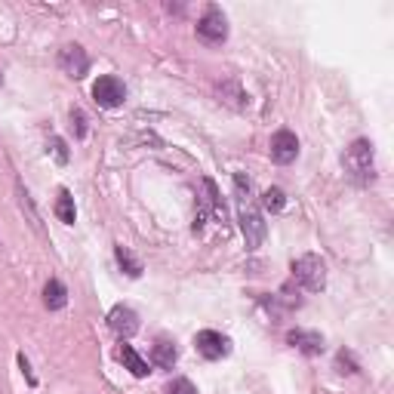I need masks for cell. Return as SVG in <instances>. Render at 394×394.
<instances>
[{
	"label": "cell",
	"mask_w": 394,
	"mask_h": 394,
	"mask_svg": "<svg viewBox=\"0 0 394 394\" xmlns=\"http://www.w3.org/2000/svg\"><path fill=\"white\" fill-rule=\"evenodd\" d=\"M234 195H238V216H240V231H243V238H247V247L259 249L262 240H265V231H268V225H265L262 213L256 210L253 185H249V179L243 173H234Z\"/></svg>",
	"instance_id": "6da1fadb"
},
{
	"label": "cell",
	"mask_w": 394,
	"mask_h": 394,
	"mask_svg": "<svg viewBox=\"0 0 394 394\" xmlns=\"http://www.w3.org/2000/svg\"><path fill=\"white\" fill-rule=\"evenodd\" d=\"M342 167H345V176L354 185L376 182V151H372V142L370 139L351 142L345 154H342Z\"/></svg>",
	"instance_id": "7a4b0ae2"
},
{
	"label": "cell",
	"mask_w": 394,
	"mask_h": 394,
	"mask_svg": "<svg viewBox=\"0 0 394 394\" xmlns=\"http://www.w3.org/2000/svg\"><path fill=\"white\" fill-rule=\"evenodd\" d=\"M293 281L308 293H320L327 286V262L318 253H305L293 262Z\"/></svg>",
	"instance_id": "3957f363"
},
{
	"label": "cell",
	"mask_w": 394,
	"mask_h": 394,
	"mask_svg": "<svg viewBox=\"0 0 394 394\" xmlns=\"http://www.w3.org/2000/svg\"><path fill=\"white\" fill-rule=\"evenodd\" d=\"M197 38L204 40V44H210V47H219V44H225L228 40V19L216 3L206 6L204 16L197 19Z\"/></svg>",
	"instance_id": "277c9868"
},
{
	"label": "cell",
	"mask_w": 394,
	"mask_h": 394,
	"mask_svg": "<svg viewBox=\"0 0 394 394\" xmlns=\"http://www.w3.org/2000/svg\"><path fill=\"white\" fill-rule=\"evenodd\" d=\"M92 99H96L102 108H117V105H124V99H126L124 81L114 77V74H102L96 83H92Z\"/></svg>",
	"instance_id": "5b68a950"
},
{
	"label": "cell",
	"mask_w": 394,
	"mask_h": 394,
	"mask_svg": "<svg viewBox=\"0 0 394 394\" xmlns=\"http://www.w3.org/2000/svg\"><path fill=\"white\" fill-rule=\"evenodd\" d=\"M195 348L206 357V361H222V357L231 354V339L216 333V329H200L195 336Z\"/></svg>",
	"instance_id": "8992f818"
},
{
	"label": "cell",
	"mask_w": 394,
	"mask_h": 394,
	"mask_svg": "<svg viewBox=\"0 0 394 394\" xmlns=\"http://www.w3.org/2000/svg\"><path fill=\"white\" fill-rule=\"evenodd\" d=\"M59 68L65 71L68 77H74V81L87 77V71H90V56H87V49L77 47V44L62 47V53H59Z\"/></svg>",
	"instance_id": "52a82bcc"
},
{
	"label": "cell",
	"mask_w": 394,
	"mask_h": 394,
	"mask_svg": "<svg viewBox=\"0 0 394 394\" xmlns=\"http://www.w3.org/2000/svg\"><path fill=\"white\" fill-rule=\"evenodd\" d=\"M271 157H274V163H293L299 157V139L296 133L290 130H277L274 136H271Z\"/></svg>",
	"instance_id": "ba28073f"
},
{
	"label": "cell",
	"mask_w": 394,
	"mask_h": 394,
	"mask_svg": "<svg viewBox=\"0 0 394 394\" xmlns=\"http://www.w3.org/2000/svg\"><path fill=\"white\" fill-rule=\"evenodd\" d=\"M108 327L120 339H130V336L139 333V314H136L130 305H114L108 314Z\"/></svg>",
	"instance_id": "9c48e42d"
},
{
	"label": "cell",
	"mask_w": 394,
	"mask_h": 394,
	"mask_svg": "<svg viewBox=\"0 0 394 394\" xmlns=\"http://www.w3.org/2000/svg\"><path fill=\"white\" fill-rule=\"evenodd\" d=\"M286 342H290L293 348H299L302 354H308V357H314V354L324 351V336L314 333V329H290V333H286Z\"/></svg>",
	"instance_id": "30bf717a"
},
{
	"label": "cell",
	"mask_w": 394,
	"mask_h": 394,
	"mask_svg": "<svg viewBox=\"0 0 394 394\" xmlns=\"http://www.w3.org/2000/svg\"><path fill=\"white\" fill-rule=\"evenodd\" d=\"M179 361V351H176V342L170 339H157L154 348H151V363L157 370H173Z\"/></svg>",
	"instance_id": "8fae6325"
},
{
	"label": "cell",
	"mask_w": 394,
	"mask_h": 394,
	"mask_svg": "<svg viewBox=\"0 0 394 394\" xmlns=\"http://www.w3.org/2000/svg\"><path fill=\"white\" fill-rule=\"evenodd\" d=\"M120 363H124V367L130 370L136 379H145L148 372H151V370H148V361H145V357H139V351H136L133 345H120Z\"/></svg>",
	"instance_id": "7c38bea8"
},
{
	"label": "cell",
	"mask_w": 394,
	"mask_h": 394,
	"mask_svg": "<svg viewBox=\"0 0 394 394\" xmlns=\"http://www.w3.org/2000/svg\"><path fill=\"white\" fill-rule=\"evenodd\" d=\"M44 305L49 308V311H59V308H65L68 305V290H65V284L62 281H47L44 286Z\"/></svg>",
	"instance_id": "4fadbf2b"
},
{
	"label": "cell",
	"mask_w": 394,
	"mask_h": 394,
	"mask_svg": "<svg viewBox=\"0 0 394 394\" xmlns=\"http://www.w3.org/2000/svg\"><path fill=\"white\" fill-rule=\"evenodd\" d=\"M219 99L225 105H231V108H238V111L247 108V92L240 90L238 81H222L219 83Z\"/></svg>",
	"instance_id": "5bb4252c"
},
{
	"label": "cell",
	"mask_w": 394,
	"mask_h": 394,
	"mask_svg": "<svg viewBox=\"0 0 394 394\" xmlns=\"http://www.w3.org/2000/svg\"><path fill=\"white\" fill-rule=\"evenodd\" d=\"M56 216H59V222H65V225H74V219H77L74 197H71V191H65V188L56 197Z\"/></svg>",
	"instance_id": "9a60e30c"
},
{
	"label": "cell",
	"mask_w": 394,
	"mask_h": 394,
	"mask_svg": "<svg viewBox=\"0 0 394 394\" xmlns=\"http://www.w3.org/2000/svg\"><path fill=\"white\" fill-rule=\"evenodd\" d=\"M114 256H117V265L124 268L126 277H142V271H145V268H142V262L136 259L126 247H114Z\"/></svg>",
	"instance_id": "2e32d148"
},
{
	"label": "cell",
	"mask_w": 394,
	"mask_h": 394,
	"mask_svg": "<svg viewBox=\"0 0 394 394\" xmlns=\"http://www.w3.org/2000/svg\"><path fill=\"white\" fill-rule=\"evenodd\" d=\"M262 206H265L268 213H281L284 206H286V195H284L281 188H268V191L262 195Z\"/></svg>",
	"instance_id": "e0dca14e"
},
{
	"label": "cell",
	"mask_w": 394,
	"mask_h": 394,
	"mask_svg": "<svg viewBox=\"0 0 394 394\" xmlns=\"http://www.w3.org/2000/svg\"><path fill=\"white\" fill-rule=\"evenodd\" d=\"M19 206L28 213V222L34 225V231H40V216H38V210H34V204H31V195H28L22 185H19Z\"/></svg>",
	"instance_id": "ac0fdd59"
},
{
	"label": "cell",
	"mask_w": 394,
	"mask_h": 394,
	"mask_svg": "<svg viewBox=\"0 0 394 394\" xmlns=\"http://www.w3.org/2000/svg\"><path fill=\"white\" fill-rule=\"evenodd\" d=\"M336 367H339L342 372H357V370H361L351 351H339V354H336Z\"/></svg>",
	"instance_id": "d6986e66"
},
{
	"label": "cell",
	"mask_w": 394,
	"mask_h": 394,
	"mask_svg": "<svg viewBox=\"0 0 394 394\" xmlns=\"http://www.w3.org/2000/svg\"><path fill=\"white\" fill-rule=\"evenodd\" d=\"M71 126H74V136H77V139H83V136H87V114H83L81 108L71 111Z\"/></svg>",
	"instance_id": "ffe728a7"
},
{
	"label": "cell",
	"mask_w": 394,
	"mask_h": 394,
	"mask_svg": "<svg viewBox=\"0 0 394 394\" xmlns=\"http://www.w3.org/2000/svg\"><path fill=\"white\" fill-rule=\"evenodd\" d=\"M49 145H53L56 161H59V163H68V148H65V142H62L59 136H53V139H49Z\"/></svg>",
	"instance_id": "44dd1931"
},
{
	"label": "cell",
	"mask_w": 394,
	"mask_h": 394,
	"mask_svg": "<svg viewBox=\"0 0 394 394\" xmlns=\"http://www.w3.org/2000/svg\"><path fill=\"white\" fill-rule=\"evenodd\" d=\"M167 394H197V388L188 382V379H176L173 385H170V391Z\"/></svg>",
	"instance_id": "7402d4cb"
},
{
	"label": "cell",
	"mask_w": 394,
	"mask_h": 394,
	"mask_svg": "<svg viewBox=\"0 0 394 394\" xmlns=\"http://www.w3.org/2000/svg\"><path fill=\"white\" fill-rule=\"evenodd\" d=\"M19 367H22V372L28 376V382H31V385H38V379H34V372H31V363H28V357H25V354H19Z\"/></svg>",
	"instance_id": "603a6c76"
},
{
	"label": "cell",
	"mask_w": 394,
	"mask_h": 394,
	"mask_svg": "<svg viewBox=\"0 0 394 394\" xmlns=\"http://www.w3.org/2000/svg\"><path fill=\"white\" fill-rule=\"evenodd\" d=\"M0 87H3V74H0Z\"/></svg>",
	"instance_id": "cb8c5ba5"
}]
</instances>
